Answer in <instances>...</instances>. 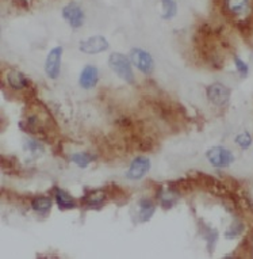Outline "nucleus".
Wrapping results in <instances>:
<instances>
[{
	"label": "nucleus",
	"instance_id": "14",
	"mask_svg": "<svg viewBox=\"0 0 253 259\" xmlns=\"http://www.w3.org/2000/svg\"><path fill=\"white\" fill-rule=\"evenodd\" d=\"M52 202L50 197H35L31 200V208H33L34 212L39 213V214H47V213L50 212L52 209Z\"/></svg>",
	"mask_w": 253,
	"mask_h": 259
},
{
	"label": "nucleus",
	"instance_id": "20",
	"mask_svg": "<svg viewBox=\"0 0 253 259\" xmlns=\"http://www.w3.org/2000/svg\"><path fill=\"white\" fill-rule=\"evenodd\" d=\"M234 143H236L240 148L248 149L249 147L252 145L253 140H252V136H250L248 132H242L240 133V135H237L236 139H234Z\"/></svg>",
	"mask_w": 253,
	"mask_h": 259
},
{
	"label": "nucleus",
	"instance_id": "6",
	"mask_svg": "<svg viewBox=\"0 0 253 259\" xmlns=\"http://www.w3.org/2000/svg\"><path fill=\"white\" fill-rule=\"evenodd\" d=\"M109 47H110L109 41L103 35H92L88 38L81 39L79 42V49L87 55H97V53L107 51Z\"/></svg>",
	"mask_w": 253,
	"mask_h": 259
},
{
	"label": "nucleus",
	"instance_id": "9",
	"mask_svg": "<svg viewBox=\"0 0 253 259\" xmlns=\"http://www.w3.org/2000/svg\"><path fill=\"white\" fill-rule=\"evenodd\" d=\"M97 81H99V69L95 65H85L79 76V84L81 89H93L97 84Z\"/></svg>",
	"mask_w": 253,
	"mask_h": 259
},
{
	"label": "nucleus",
	"instance_id": "1",
	"mask_svg": "<svg viewBox=\"0 0 253 259\" xmlns=\"http://www.w3.org/2000/svg\"><path fill=\"white\" fill-rule=\"evenodd\" d=\"M109 65H110L111 71L129 84L134 83V72L131 68V60L127 56H123L122 53L114 52L111 53L109 57Z\"/></svg>",
	"mask_w": 253,
	"mask_h": 259
},
{
	"label": "nucleus",
	"instance_id": "3",
	"mask_svg": "<svg viewBox=\"0 0 253 259\" xmlns=\"http://www.w3.org/2000/svg\"><path fill=\"white\" fill-rule=\"evenodd\" d=\"M130 60L131 64H134L135 67L145 75H150L155 69V61L150 53L143 51L141 48H133L130 51Z\"/></svg>",
	"mask_w": 253,
	"mask_h": 259
},
{
	"label": "nucleus",
	"instance_id": "4",
	"mask_svg": "<svg viewBox=\"0 0 253 259\" xmlns=\"http://www.w3.org/2000/svg\"><path fill=\"white\" fill-rule=\"evenodd\" d=\"M230 89L226 87L222 83H213L207 87L206 95L207 99L210 101L211 103H214L215 106H225L226 103L229 102L230 99Z\"/></svg>",
	"mask_w": 253,
	"mask_h": 259
},
{
	"label": "nucleus",
	"instance_id": "19",
	"mask_svg": "<svg viewBox=\"0 0 253 259\" xmlns=\"http://www.w3.org/2000/svg\"><path fill=\"white\" fill-rule=\"evenodd\" d=\"M203 238L206 239L207 242V248L209 251H213L214 248L215 243H217V239H218V234H217V231L210 228V227H206V231L203 232Z\"/></svg>",
	"mask_w": 253,
	"mask_h": 259
},
{
	"label": "nucleus",
	"instance_id": "7",
	"mask_svg": "<svg viewBox=\"0 0 253 259\" xmlns=\"http://www.w3.org/2000/svg\"><path fill=\"white\" fill-rule=\"evenodd\" d=\"M61 57H63V47L53 48L45 60V73L50 79H57L61 72Z\"/></svg>",
	"mask_w": 253,
	"mask_h": 259
},
{
	"label": "nucleus",
	"instance_id": "23",
	"mask_svg": "<svg viewBox=\"0 0 253 259\" xmlns=\"http://www.w3.org/2000/svg\"><path fill=\"white\" fill-rule=\"evenodd\" d=\"M234 64H236V68L237 71H238V73H240L241 76L245 77L246 75H248L249 72V68H248V64L245 63V61H242V60L240 59V57H234Z\"/></svg>",
	"mask_w": 253,
	"mask_h": 259
},
{
	"label": "nucleus",
	"instance_id": "13",
	"mask_svg": "<svg viewBox=\"0 0 253 259\" xmlns=\"http://www.w3.org/2000/svg\"><path fill=\"white\" fill-rule=\"evenodd\" d=\"M156 212V205L149 198H142L138 202V219L141 223L149 221Z\"/></svg>",
	"mask_w": 253,
	"mask_h": 259
},
{
	"label": "nucleus",
	"instance_id": "10",
	"mask_svg": "<svg viewBox=\"0 0 253 259\" xmlns=\"http://www.w3.org/2000/svg\"><path fill=\"white\" fill-rule=\"evenodd\" d=\"M107 200L105 190H91L81 198V204L87 209H100Z\"/></svg>",
	"mask_w": 253,
	"mask_h": 259
},
{
	"label": "nucleus",
	"instance_id": "12",
	"mask_svg": "<svg viewBox=\"0 0 253 259\" xmlns=\"http://www.w3.org/2000/svg\"><path fill=\"white\" fill-rule=\"evenodd\" d=\"M6 77H7V83L10 84V87L14 90H25L29 85V80H27L26 75H23V73L17 71V69L9 71Z\"/></svg>",
	"mask_w": 253,
	"mask_h": 259
},
{
	"label": "nucleus",
	"instance_id": "21",
	"mask_svg": "<svg viewBox=\"0 0 253 259\" xmlns=\"http://www.w3.org/2000/svg\"><path fill=\"white\" fill-rule=\"evenodd\" d=\"M242 234V223L238 220L233 221L232 225L229 227V230L225 232V238L226 239H234Z\"/></svg>",
	"mask_w": 253,
	"mask_h": 259
},
{
	"label": "nucleus",
	"instance_id": "16",
	"mask_svg": "<svg viewBox=\"0 0 253 259\" xmlns=\"http://www.w3.org/2000/svg\"><path fill=\"white\" fill-rule=\"evenodd\" d=\"M177 14V5L175 0H161V18L172 19Z\"/></svg>",
	"mask_w": 253,
	"mask_h": 259
},
{
	"label": "nucleus",
	"instance_id": "18",
	"mask_svg": "<svg viewBox=\"0 0 253 259\" xmlns=\"http://www.w3.org/2000/svg\"><path fill=\"white\" fill-rule=\"evenodd\" d=\"M69 160H71L72 163H75V164H76L77 167H80V168H87L89 163L93 160V156L87 152H77L73 153V155L69 157Z\"/></svg>",
	"mask_w": 253,
	"mask_h": 259
},
{
	"label": "nucleus",
	"instance_id": "2",
	"mask_svg": "<svg viewBox=\"0 0 253 259\" xmlns=\"http://www.w3.org/2000/svg\"><path fill=\"white\" fill-rule=\"evenodd\" d=\"M207 160L210 161L211 166L218 167V168H225L229 167L234 161V155L232 151H229L225 147H213L207 151Z\"/></svg>",
	"mask_w": 253,
	"mask_h": 259
},
{
	"label": "nucleus",
	"instance_id": "5",
	"mask_svg": "<svg viewBox=\"0 0 253 259\" xmlns=\"http://www.w3.org/2000/svg\"><path fill=\"white\" fill-rule=\"evenodd\" d=\"M61 15L72 29H80L84 23V11L76 2H69L61 11Z\"/></svg>",
	"mask_w": 253,
	"mask_h": 259
},
{
	"label": "nucleus",
	"instance_id": "8",
	"mask_svg": "<svg viewBox=\"0 0 253 259\" xmlns=\"http://www.w3.org/2000/svg\"><path fill=\"white\" fill-rule=\"evenodd\" d=\"M150 170V160L146 156H137L131 161L129 170L126 171V178L129 181H139Z\"/></svg>",
	"mask_w": 253,
	"mask_h": 259
},
{
	"label": "nucleus",
	"instance_id": "15",
	"mask_svg": "<svg viewBox=\"0 0 253 259\" xmlns=\"http://www.w3.org/2000/svg\"><path fill=\"white\" fill-rule=\"evenodd\" d=\"M177 196L176 191H173L172 189H163L159 193V201H160L161 206L164 209H171L173 205L177 202Z\"/></svg>",
	"mask_w": 253,
	"mask_h": 259
},
{
	"label": "nucleus",
	"instance_id": "17",
	"mask_svg": "<svg viewBox=\"0 0 253 259\" xmlns=\"http://www.w3.org/2000/svg\"><path fill=\"white\" fill-rule=\"evenodd\" d=\"M226 6L232 14L241 15L248 10L249 0H226Z\"/></svg>",
	"mask_w": 253,
	"mask_h": 259
},
{
	"label": "nucleus",
	"instance_id": "11",
	"mask_svg": "<svg viewBox=\"0 0 253 259\" xmlns=\"http://www.w3.org/2000/svg\"><path fill=\"white\" fill-rule=\"evenodd\" d=\"M55 200L56 204L61 210H71L77 208V201L68 193V191L56 187L55 189Z\"/></svg>",
	"mask_w": 253,
	"mask_h": 259
},
{
	"label": "nucleus",
	"instance_id": "22",
	"mask_svg": "<svg viewBox=\"0 0 253 259\" xmlns=\"http://www.w3.org/2000/svg\"><path fill=\"white\" fill-rule=\"evenodd\" d=\"M25 151H29L33 155H39V153H43V147L41 145V143L35 140H27L23 145Z\"/></svg>",
	"mask_w": 253,
	"mask_h": 259
}]
</instances>
